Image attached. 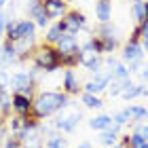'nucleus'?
Wrapping results in <instances>:
<instances>
[{
  "mask_svg": "<svg viewBox=\"0 0 148 148\" xmlns=\"http://www.w3.org/2000/svg\"><path fill=\"white\" fill-rule=\"evenodd\" d=\"M4 148H21V140H19L17 133H11V136L4 138Z\"/></svg>",
  "mask_w": 148,
  "mask_h": 148,
  "instance_id": "nucleus-25",
  "label": "nucleus"
},
{
  "mask_svg": "<svg viewBox=\"0 0 148 148\" xmlns=\"http://www.w3.org/2000/svg\"><path fill=\"white\" fill-rule=\"evenodd\" d=\"M144 148H148V142H146V144H144Z\"/></svg>",
  "mask_w": 148,
  "mask_h": 148,
  "instance_id": "nucleus-37",
  "label": "nucleus"
},
{
  "mask_svg": "<svg viewBox=\"0 0 148 148\" xmlns=\"http://www.w3.org/2000/svg\"><path fill=\"white\" fill-rule=\"evenodd\" d=\"M80 102L85 104V108H102L104 99L99 95H91V93H80Z\"/></svg>",
  "mask_w": 148,
  "mask_h": 148,
  "instance_id": "nucleus-20",
  "label": "nucleus"
},
{
  "mask_svg": "<svg viewBox=\"0 0 148 148\" xmlns=\"http://www.w3.org/2000/svg\"><path fill=\"white\" fill-rule=\"evenodd\" d=\"M9 136V125H6V121L4 116H0V144L4 142V138Z\"/></svg>",
  "mask_w": 148,
  "mask_h": 148,
  "instance_id": "nucleus-28",
  "label": "nucleus"
},
{
  "mask_svg": "<svg viewBox=\"0 0 148 148\" xmlns=\"http://www.w3.org/2000/svg\"><path fill=\"white\" fill-rule=\"evenodd\" d=\"M125 112H127V116H129V121H133V123H142V121L148 119V108L146 106H127Z\"/></svg>",
  "mask_w": 148,
  "mask_h": 148,
  "instance_id": "nucleus-18",
  "label": "nucleus"
},
{
  "mask_svg": "<svg viewBox=\"0 0 148 148\" xmlns=\"http://www.w3.org/2000/svg\"><path fill=\"white\" fill-rule=\"evenodd\" d=\"M91 47H93V51L97 53V55H110V53L116 51V47H119V38H102V36H91Z\"/></svg>",
  "mask_w": 148,
  "mask_h": 148,
  "instance_id": "nucleus-7",
  "label": "nucleus"
},
{
  "mask_svg": "<svg viewBox=\"0 0 148 148\" xmlns=\"http://www.w3.org/2000/svg\"><path fill=\"white\" fill-rule=\"evenodd\" d=\"M112 123H114V125H119V127L127 125V123H129V116H127V112H125V110L116 112V114H114V116H112Z\"/></svg>",
  "mask_w": 148,
  "mask_h": 148,
  "instance_id": "nucleus-27",
  "label": "nucleus"
},
{
  "mask_svg": "<svg viewBox=\"0 0 148 148\" xmlns=\"http://www.w3.org/2000/svg\"><path fill=\"white\" fill-rule=\"evenodd\" d=\"M80 114L78 110L76 112H70V114H62L55 123H53V127H55L57 131H64V133H72L74 129H76V125L80 123Z\"/></svg>",
  "mask_w": 148,
  "mask_h": 148,
  "instance_id": "nucleus-9",
  "label": "nucleus"
},
{
  "mask_svg": "<svg viewBox=\"0 0 148 148\" xmlns=\"http://www.w3.org/2000/svg\"><path fill=\"white\" fill-rule=\"evenodd\" d=\"M45 148H68V140H66L62 133H53V136L47 138Z\"/></svg>",
  "mask_w": 148,
  "mask_h": 148,
  "instance_id": "nucleus-21",
  "label": "nucleus"
},
{
  "mask_svg": "<svg viewBox=\"0 0 148 148\" xmlns=\"http://www.w3.org/2000/svg\"><path fill=\"white\" fill-rule=\"evenodd\" d=\"M119 131H121V127L119 125H110L106 131H102V136H99V142L104 144V148H112L114 144L119 142Z\"/></svg>",
  "mask_w": 148,
  "mask_h": 148,
  "instance_id": "nucleus-15",
  "label": "nucleus"
},
{
  "mask_svg": "<svg viewBox=\"0 0 148 148\" xmlns=\"http://www.w3.org/2000/svg\"><path fill=\"white\" fill-rule=\"evenodd\" d=\"M112 78H119V80H127V78H131V72L129 68L123 64V62H119L116 66H114V70H112Z\"/></svg>",
  "mask_w": 148,
  "mask_h": 148,
  "instance_id": "nucleus-22",
  "label": "nucleus"
},
{
  "mask_svg": "<svg viewBox=\"0 0 148 148\" xmlns=\"http://www.w3.org/2000/svg\"><path fill=\"white\" fill-rule=\"evenodd\" d=\"M55 49L59 51V55H64V53H72V51H76V49H80V45H78V40H76V36H72V34H64L62 38L57 40Z\"/></svg>",
  "mask_w": 148,
  "mask_h": 148,
  "instance_id": "nucleus-13",
  "label": "nucleus"
},
{
  "mask_svg": "<svg viewBox=\"0 0 148 148\" xmlns=\"http://www.w3.org/2000/svg\"><path fill=\"white\" fill-rule=\"evenodd\" d=\"M4 30H6V13L0 11V42L4 40Z\"/></svg>",
  "mask_w": 148,
  "mask_h": 148,
  "instance_id": "nucleus-29",
  "label": "nucleus"
},
{
  "mask_svg": "<svg viewBox=\"0 0 148 148\" xmlns=\"http://www.w3.org/2000/svg\"><path fill=\"white\" fill-rule=\"evenodd\" d=\"M62 91L66 95H78L83 91V85H80V78L74 70H64V80H62Z\"/></svg>",
  "mask_w": 148,
  "mask_h": 148,
  "instance_id": "nucleus-8",
  "label": "nucleus"
},
{
  "mask_svg": "<svg viewBox=\"0 0 148 148\" xmlns=\"http://www.w3.org/2000/svg\"><path fill=\"white\" fill-rule=\"evenodd\" d=\"M121 59H123L125 66H129L133 62H144V49H142V42H131L127 40L123 51H121Z\"/></svg>",
  "mask_w": 148,
  "mask_h": 148,
  "instance_id": "nucleus-5",
  "label": "nucleus"
},
{
  "mask_svg": "<svg viewBox=\"0 0 148 148\" xmlns=\"http://www.w3.org/2000/svg\"><path fill=\"white\" fill-rule=\"evenodd\" d=\"M131 78H127V80H119V78H110V83L108 87H106V91L110 93V97H121V93H123L127 87H131Z\"/></svg>",
  "mask_w": 148,
  "mask_h": 148,
  "instance_id": "nucleus-16",
  "label": "nucleus"
},
{
  "mask_svg": "<svg viewBox=\"0 0 148 148\" xmlns=\"http://www.w3.org/2000/svg\"><path fill=\"white\" fill-rule=\"evenodd\" d=\"M17 64V53H15V45L9 42V40H2L0 42V68H11V66Z\"/></svg>",
  "mask_w": 148,
  "mask_h": 148,
  "instance_id": "nucleus-10",
  "label": "nucleus"
},
{
  "mask_svg": "<svg viewBox=\"0 0 148 148\" xmlns=\"http://www.w3.org/2000/svg\"><path fill=\"white\" fill-rule=\"evenodd\" d=\"M64 2H68V4H70V2H72V0H64Z\"/></svg>",
  "mask_w": 148,
  "mask_h": 148,
  "instance_id": "nucleus-36",
  "label": "nucleus"
},
{
  "mask_svg": "<svg viewBox=\"0 0 148 148\" xmlns=\"http://www.w3.org/2000/svg\"><path fill=\"white\" fill-rule=\"evenodd\" d=\"M25 15H28V19L34 21L36 28H49L51 25V19L47 17V13L42 9V0H28V4H25Z\"/></svg>",
  "mask_w": 148,
  "mask_h": 148,
  "instance_id": "nucleus-4",
  "label": "nucleus"
},
{
  "mask_svg": "<svg viewBox=\"0 0 148 148\" xmlns=\"http://www.w3.org/2000/svg\"><path fill=\"white\" fill-rule=\"evenodd\" d=\"M95 19L97 23L112 21V0H95Z\"/></svg>",
  "mask_w": 148,
  "mask_h": 148,
  "instance_id": "nucleus-11",
  "label": "nucleus"
},
{
  "mask_svg": "<svg viewBox=\"0 0 148 148\" xmlns=\"http://www.w3.org/2000/svg\"><path fill=\"white\" fill-rule=\"evenodd\" d=\"M144 11H146V17H144V23H148V0H144Z\"/></svg>",
  "mask_w": 148,
  "mask_h": 148,
  "instance_id": "nucleus-32",
  "label": "nucleus"
},
{
  "mask_svg": "<svg viewBox=\"0 0 148 148\" xmlns=\"http://www.w3.org/2000/svg\"><path fill=\"white\" fill-rule=\"evenodd\" d=\"M110 125H112V116L110 114H97V116H93L89 121V127L93 131H106Z\"/></svg>",
  "mask_w": 148,
  "mask_h": 148,
  "instance_id": "nucleus-19",
  "label": "nucleus"
},
{
  "mask_svg": "<svg viewBox=\"0 0 148 148\" xmlns=\"http://www.w3.org/2000/svg\"><path fill=\"white\" fill-rule=\"evenodd\" d=\"M138 74H140V80H142V83H148V64H144Z\"/></svg>",
  "mask_w": 148,
  "mask_h": 148,
  "instance_id": "nucleus-31",
  "label": "nucleus"
},
{
  "mask_svg": "<svg viewBox=\"0 0 148 148\" xmlns=\"http://www.w3.org/2000/svg\"><path fill=\"white\" fill-rule=\"evenodd\" d=\"M142 89H144V85H131V87H127V89L121 93V97L127 99V102H129V99H136V97L142 95Z\"/></svg>",
  "mask_w": 148,
  "mask_h": 148,
  "instance_id": "nucleus-23",
  "label": "nucleus"
},
{
  "mask_svg": "<svg viewBox=\"0 0 148 148\" xmlns=\"http://www.w3.org/2000/svg\"><path fill=\"white\" fill-rule=\"evenodd\" d=\"M32 64L38 72H55L62 68V59H59V51L51 45H36L34 53H32Z\"/></svg>",
  "mask_w": 148,
  "mask_h": 148,
  "instance_id": "nucleus-2",
  "label": "nucleus"
},
{
  "mask_svg": "<svg viewBox=\"0 0 148 148\" xmlns=\"http://www.w3.org/2000/svg\"><path fill=\"white\" fill-rule=\"evenodd\" d=\"M64 34H66V32H64V25H62V21H55V23H51L49 28H47L45 42H47V45H51V47H55V45H57V40L62 38Z\"/></svg>",
  "mask_w": 148,
  "mask_h": 148,
  "instance_id": "nucleus-14",
  "label": "nucleus"
},
{
  "mask_svg": "<svg viewBox=\"0 0 148 148\" xmlns=\"http://www.w3.org/2000/svg\"><path fill=\"white\" fill-rule=\"evenodd\" d=\"M42 9H45V13H47L49 19L59 21V19L66 17V13L70 11V4L64 2V0H42Z\"/></svg>",
  "mask_w": 148,
  "mask_h": 148,
  "instance_id": "nucleus-6",
  "label": "nucleus"
},
{
  "mask_svg": "<svg viewBox=\"0 0 148 148\" xmlns=\"http://www.w3.org/2000/svg\"><path fill=\"white\" fill-rule=\"evenodd\" d=\"M144 144H146V140L140 136V133L133 131L131 136H129V148H144Z\"/></svg>",
  "mask_w": 148,
  "mask_h": 148,
  "instance_id": "nucleus-26",
  "label": "nucleus"
},
{
  "mask_svg": "<svg viewBox=\"0 0 148 148\" xmlns=\"http://www.w3.org/2000/svg\"><path fill=\"white\" fill-rule=\"evenodd\" d=\"M131 17L136 19L138 23H144V17H146L144 2H136V4H131Z\"/></svg>",
  "mask_w": 148,
  "mask_h": 148,
  "instance_id": "nucleus-24",
  "label": "nucleus"
},
{
  "mask_svg": "<svg viewBox=\"0 0 148 148\" xmlns=\"http://www.w3.org/2000/svg\"><path fill=\"white\" fill-rule=\"evenodd\" d=\"M11 106H13V110H15V114H21V116L32 112V99L25 97V95H19V93H13Z\"/></svg>",
  "mask_w": 148,
  "mask_h": 148,
  "instance_id": "nucleus-12",
  "label": "nucleus"
},
{
  "mask_svg": "<svg viewBox=\"0 0 148 148\" xmlns=\"http://www.w3.org/2000/svg\"><path fill=\"white\" fill-rule=\"evenodd\" d=\"M91 36H102V38H119V30L112 21L108 23H97V28L93 30Z\"/></svg>",
  "mask_w": 148,
  "mask_h": 148,
  "instance_id": "nucleus-17",
  "label": "nucleus"
},
{
  "mask_svg": "<svg viewBox=\"0 0 148 148\" xmlns=\"http://www.w3.org/2000/svg\"><path fill=\"white\" fill-rule=\"evenodd\" d=\"M78 148H91V142H80Z\"/></svg>",
  "mask_w": 148,
  "mask_h": 148,
  "instance_id": "nucleus-33",
  "label": "nucleus"
},
{
  "mask_svg": "<svg viewBox=\"0 0 148 148\" xmlns=\"http://www.w3.org/2000/svg\"><path fill=\"white\" fill-rule=\"evenodd\" d=\"M9 2H11V0H0V11H2V9H4V6L9 4Z\"/></svg>",
  "mask_w": 148,
  "mask_h": 148,
  "instance_id": "nucleus-34",
  "label": "nucleus"
},
{
  "mask_svg": "<svg viewBox=\"0 0 148 148\" xmlns=\"http://www.w3.org/2000/svg\"><path fill=\"white\" fill-rule=\"evenodd\" d=\"M64 25V32L66 34H72V36H76L78 32H87L89 30V21H87V15L83 11H78V9H70L68 13H66V17L59 19Z\"/></svg>",
  "mask_w": 148,
  "mask_h": 148,
  "instance_id": "nucleus-3",
  "label": "nucleus"
},
{
  "mask_svg": "<svg viewBox=\"0 0 148 148\" xmlns=\"http://www.w3.org/2000/svg\"><path fill=\"white\" fill-rule=\"evenodd\" d=\"M70 97L64 91H40L32 99V116L34 119H49L59 110L68 108Z\"/></svg>",
  "mask_w": 148,
  "mask_h": 148,
  "instance_id": "nucleus-1",
  "label": "nucleus"
},
{
  "mask_svg": "<svg viewBox=\"0 0 148 148\" xmlns=\"http://www.w3.org/2000/svg\"><path fill=\"white\" fill-rule=\"evenodd\" d=\"M129 2H131V4H136V2H144V0H129Z\"/></svg>",
  "mask_w": 148,
  "mask_h": 148,
  "instance_id": "nucleus-35",
  "label": "nucleus"
},
{
  "mask_svg": "<svg viewBox=\"0 0 148 148\" xmlns=\"http://www.w3.org/2000/svg\"><path fill=\"white\" fill-rule=\"evenodd\" d=\"M136 133H140V136L148 142V125H146V123H140V125L136 127Z\"/></svg>",
  "mask_w": 148,
  "mask_h": 148,
  "instance_id": "nucleus-30",
  "label": "nucleus"
}]
</instances>
